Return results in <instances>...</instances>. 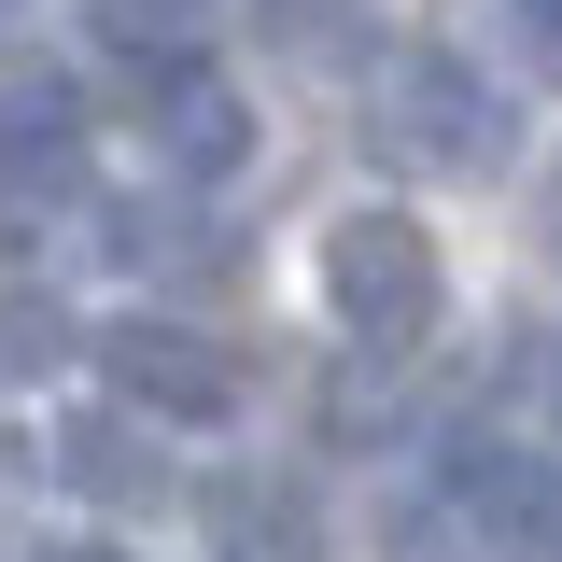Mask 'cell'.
<instances>
[{
  "label": "cell",
  "instance_id": "1",
  "mask_svg": "<svg viewBox=\"0 0 562 562\" xmlns=\"http://www.w3.org/2000/svg\"><path fill=\"white\" fill-rule=\"evenodd\" d=\"M366 140H380L394 169H506V155H520L506 99H492L464 57H436V43H408V57L366 85Z\"/></svg>",
  "mask_w": 562,
  "mask_h": 562
},
{
  "label": "cell",
  "instance_id": "2",
  "mask_svg": "<svg viewBox=\"0 0 562 562\" xmlns=\"http://www.w3.org/2000/svg\"><path fill=\"white\" fill-rule=\"evenodd\" d=\"M436 239H422L408 211H338V239H324V310H338L366 351H408L436 338Z\"/></svg>",
  "mask_w": 562,
  "mask_h": 562
},
{
  "label": "cell",
  "instance_id": "3",
  "mask_svg": "<svg viewBox=\"0 0 562 562\" xmlns=\"http://www.w3.org/2000/svg\"><path fill=\"white\" fill-rule=\"evenodd\" d=\"M99 366L127 380L140 422H225V408H239V351L198 338V324H113V338H99Z\"/></svg>",
  "mask_w": 562,
  "mask_h": 562
},
{
  "label": "cell",
  "instance_id": "4",
  "mask_svg": "<svg viewBox=\"0 0 562 562\" xmlns=\"http://www.w3.org/2000/svg\"><path fill=\"white\" fill-rule=\"evenodd\" d=\"M155 155H169L183 183H225V169L254 155V113H239V85H225V70H169V85H155Z\"/></svg>",
  "mask_w": 562,
  "mask_h": 562
},
{
  "label": "cell",
  "instance_id": "5",
  "mask_svg": "<svg viewBox=\"0 0 562 562\" xmlns=\"http://www.w3.org/2000/svg\"><path fill=\"white\" fill-rule=\"evenodd\" d=\"M70 140H85V99L70 85H0V198H57L70 183Z\"/></svg>",
  "mask_w": 562,
  "mask_h": 562
},
{
  "label": "cell",
  "instance_id": "6",
  "mask_svg": "<svg viewBox=\"0 0 562 562\" xmlns=\"http://www.w3.org/2000/svg\"><path fill=\"white\" fill-rule=\"evenodd\" d=\"M57 479L99 492V506H155V492H169V464H155V436H140V422L85 408V422H57Z\"/></svg>",
  "mask_w": 562,
  "mask_h": 562
},
{
  "label": "cell",
  "instance_id": "7",
  "mask_svg": "<svg viewBox=\"0 0 562 562\" xmlns=\"http://www.w3.org/2000/svg\"><path fill=\"white\" fill-rule=\"evenodd\" d=\"M198 506H211V549H225V562H310V549H324L310 506H295L281 479H211Z\"/></svg>",
  "mask_w": 562,
  "mask_h": 562
},
{
  "label": "cell",
  "instance_id": "8",
  "mask_svg": "<svg viewBox=\"0 0 562 562\" xmlns=\"http://www.w3.org/2000/svg\"><path fill=\"white\" fill-rule=\"evenodd\" d=\"M57 351H70V310H57V295H0V380H43Z\"/></svg>",
  "mask_w": 562,
  "mask_h": 562
},
{
  "label": "cell",
  "instance_id": "9",
  "mask_svg": "<svg viewBox=\"0 0 562 562\" xmlns=\"http://www.w3.org/2000/svg\"><path fill=\"white\" fill-rule=\"evenodd\" d=\"M113 254L169 268V254H211V225H198V211H113Z\"/></svg>",
  "mask_w": 562,
  "mask_h": 562
},
{
  "label": "cell",
  "instance_id": "10",
  "mask_svg": "<svg viewBox=\"0 0 562 562\" xmlns=\"http://www.w3.org/2000/svg\"><path fill=\"white\" fill-rule=\"evenodd\" d=\"M506 57L535 85H562V0H506Z\"/></svg>",
  "mask_w": 562,
  "mask_h": 562
},
{
  "label": "cell",
  "instance_id": "11",
  "mask_svg": "<svg viewBox=\"0 0 562 562\" xmlns=\"http://www.w3.org/2000/svg\"><path fill=\"white\" fill-rule=\"evenodd\" d=\"M268 29H281V43H295V57H324V43H338V29H351V0H268Z\"/></svg>",
  "mask_w": 562,
  "mask_h": 562
},
{
  "label": "cell",
  "instance_id": "12",
  "mask_svg": "<svg viewBox=\"0 0 562 562\" xmlns=\"http://www.w3.org/2000/svg\"><path fill=\"white\" fill-rule=\"evenodd\" d=\"M43 562H113V549H43Z\"/></svg>",
  "mask_w": 562,
  "mask_h": 562
},
{
  "label": "cell",
  "instance_id": "13",
  "mask_svg": "<svg viewBox=\"0 0 562 562\" xmlns=\"http://www.w3.org/2000/svg\"><path fill=\"white\" fill-rule=\"evenodd\" d=\"M549 408H562V351H549Z\"/></svg>",
  "mask_w": 562,
  "mask_h": 562
},
{
  "label": "cell",
  "instance_id": "14",
  "mask_svg": "<svg viewBox=\"0 0 562 562\" xmlns=\"http://www.w3.org/2000/svg\"><path fill=\"white\" fill-rule=\"evenodd\" d=\"M0 43H14V0H0Z\"/></svg>",
  "mask_w": 562,
  "mask_h": 562
},
{
  "label": "cell",
  "instance_id": "15",
  "mask_svg": "<svg viewBox=\"0 0 562 562\" xmlns=\"http://www.w3.org/2000/svg\"><path fill=\"white\" fill-rule=\"evenodd\" d=\"M0 464H14V436H0Z\"/></svg>",
  "mask_w": 562,
  "mask_h": 562
}]
</instances>
